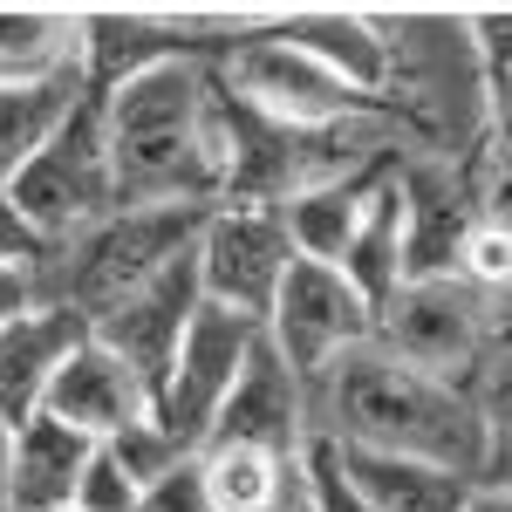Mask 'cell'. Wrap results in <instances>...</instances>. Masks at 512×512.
Listing matches in <instances>:
<instances>
[{
    "mask_svg": "<svg viewBox=\"0 0 512 512\" xmlns=\"http://www.w3.org/2000/svg\"><path fill=\"white\" fill-rule=\"evenodd\" d=\"M308 417H315V444L390 451V458H424V465L485 478V424H478L472 383L431 376L390 355L376 335L335 355L321 376H308Z\"/></svg>",
    "mask_w": 512,
    "mask_h": 512,
    "instance_id": "cell-1",
    "label": "cell"
},
{
    "mask_svg": "<svg viewBox=\"0 0 512 512\" xmlns=\"http://www.w3.org/2000/svg\"><path fill=\"white\" fill-rule=\"evenodd\" d=\"M376 35H383V89H376V117L390 123L403 158L431 164H485V130H492V82L472 41V7H369Z\"/></svg>",
    "mask_w": 512,
    "mask_h": 512,
    "instance_id": "cell-2",
    "label": "cell"
},
{
    "mask_svg": "<svg viewBox=\"0 0 512 512\" xmlns=\"http://www.w3.org/2000/svg\"><path fill=\"white\" fill-rule=\"evenodd\" d=\"M103 103L110 123V178L117 212L158 205H219V151H212V69L164 62L123 82Z\"/></svg>",
    "mask_w": 512,
    "mask_h": 512,
    "instance_id": "cell-3",
    "label": "cell"
},
{
    "mask_svg": "<svg viewBox=\"0 0 512 512\" xmlns=\"http://www.w3.org/2000/svg\"><path fill=\"white\" fill-rule=\"evenodd\" d=\"M212 205H158V212H110L96 219L89 233H76L69 246H55L41 260V301H62L76 308L89 328L103 315H117L137 287L185 260L198 246V226H205Z\"/></svg>",
    "mask_w": 512,
    "mask_h": 512,
    "instance_id": "cell-4",
    "label": "cell"
},
{
    "mask_svg": "<svg viewBox=\"0 0 512 512\" xmlns=\"http://www.w3.org/2000/svg\"><path fill=\"white\" fill-rule=\"evenodd\" d=\"M7 192H14L21 219L41 233L48 253L69 246L76 233H89L96 219H110L117 212V178H110V123H103V103L82 96V110L55 130V144Z\"/></svg>",
    "mask_w": 512,
    "mask_h": 512,
    "instance_id": "cell-5",
    "label": "cell"
},
{
    "mask_svg": "<svg viewBox=\"0 0 512 512\" xmlns=\"http://www.w3.org/2000/svg\"><path fill=\"white\" fill-rule=\"evenodd\" d=\"M376 342L431 376L472 383L492 362V301H478L458 274H417L376 308Z\"/></svg>",
    "mask_w": 512,
    "mask_h": 512,
    "instance_id": "cell-6",
    "label": "cell"
},
{
    "mask_svg": "<svg viewBox=\"0 0 512 512\" xmlns=\"http://www.w3.org/2000/svg\"><path fill=\"white\" fill-rule=\"evenodd\" d=\"M212 76L226 82V96H239L246 110L287 123V130H321V123H335V117L369 110V96H355L349 82L328 76L308 48H294V41L280 35L274 14H267V28H253V35L239 41Z\"/></svg>",
    "mask_w": 512,
    "mask_h": 512,
    "instance_id": "cell-7",
    "label": "cell"
},
{
    "mask_svg": "<svg viewBox=\"0 0 512 512\" xmlns=\"http://www.w3.org/2000/svg\"><path fill=\"white\" fill-rule=\"evenodd\" d=\"M267 342V328L253 315H233V308H198V321L185 328V349L171 362V376H164L158 390V424L185 451H205L212 444V424H219V410H226V396L239 390V376H246V362L253 349Z\"/></svg>",
    "mask_w": 512,
    "mask_h": 512,
    "instance_id": "cell-8",
    "label": "cell"
},
{
    "mask_svg": "<svg viewBox=\"0 0 512 512\" xmlns=\"http://www.w3.org/2000/svg\"><path fill=\"white\" fill-rule=\"evenodd\" d=\"M198 287L212 308H233V315L267 321L287 267L301 260L294 239H287V219L267 212V205H212L205 226H198Z\"/></svg>",
    "mask_w": 512,
    "mask_h": 512,
    "instance_id": "cell-9",
    "label": "cell"
},
{
    "mask_svg": "<svg viewBox=\"0 0 512 512\" xmlns=\"http://www.w3.org/2000/svg\"><path fill=\"white\" fill-rule=\"evenodd\" d=\"M260 328H267V342H274L301 376H321L335 355H349L355 342L376 335V308L355 294V280L342 274V267H328V260H294Z\"/></svg>",
    "mask_w": 512,
    "mask_h": 512,
    "instance_id": "cell-10",
    "label": "cell"
},
{
    "mask_svg": "<svg viewBox=\"0 0 512 512\" xmlns=\"http://www.w3.org/2000/svg\"><path fill=\"white\" fill-rule=\"evenodd\" d=\"M198 308H205V287H198V260L185 253V260H171L151 287H137L117 315L96 321V342L117 349L123 362L151 383V396H158L164 376H171V362H178V349H185V328L198 321Z\"/></svg>",
    "mask_w": 512,
    "mask_h": 512,
    "instance_id": "cell-11",
    "label": "cell"
},
{
    "mask_svg": "<svg viewBox=\"0 0 512 512\" xmlns=\"http://www.w3.org/2000/svg\"><path fill=\"white\" fill-rule=\"evenodd\" d=\"M212 444H260V451H280V458H301L315 444V417H308V376L274 349L260 342L239 390L226 396L219 424H212Z\"/></svg>",
    "mask_w": 512,
    "mask_h": 512,
    "instance_id": "cell-12",
    "label": "cell"
},
{
    "mask_svg": "<svg viewBox=\"0 0 512 512\" xmlns=\"http://www.w3.org/2000/svg\"><path fill=\"white\" fill-rule=\"evenodd\" d=\"M164 62H198L185 14H151V7H82V82L89 96H110L123 82L151 76Z\"/></svg>",
    "mask_w": 512,
    "mask_h": 512,
    "instance_id": "cell-13",
    "label": "cell"
},
{
    "mask_svg": "<svg viewBox=\"0 0 512 512\" xmlns=\"http://www.w3.org/2000/svg\"><path fill=\"white\" fill-rule=\"evenodd\" d=\"M151 410H158L151 383H144L117 349H103L96 335L69 355V369L55 376V390H48V403H41V417H55V424H69V431L96 437V444H110L117 431H130V424L151 417Z\"/></svg>",
    "mask_w": 512,
    "mask_h": 512,
    "instance_id": "cell-14",
    "label": "cell"
},
{
    "mask_svg": "<svg viewBox=\"0 0 512 512\" xmlns=\"http://www.w3.org/2000/svg\"><path fill=\"white\" fill-rule=\"evenodd\" d=\"M403 205H410V280L417 274H458L465 233L485 212L478 192V164H431L403 158Z\"/></svg>",
    "mask_w": 512,
    "mask_h": 512,
    "instance_id": "cell-15",
    "label": "cell"
},
{
    "mask_svg": "<svg viewBox=\"0 0 512 512\" xmlns=\"http://www.w3.org/2000/svg\"><path fill=\"white\" fill-rule=\"evenodd\" d=\"M89 335H96V328H89L76 308H62V301H41V308H28L21 321L0 328V417H7L14 431H21L28 417H41L55 376L69 369V355H76Z\"/></svg>",
    "mask_w": 512,
    "mask_h": 512,
    "instance_id": "cell-16",
    "label": "cell"
},
{
    "mask_svg": "<svg viewBox=\"0 0 512 512\" xmlns=\"http://www.w3.org/2000/svg\"><path fill=\"white\" fill-rule=\"evenodd\" d=\"M96 458V437L69 431L55 417H28L14 437V478H7V512H76V485Z\"/></svg>",
    "mask_w": 512,
    "mask_h": 512,
    "instance_id": "cell-17",
    "label": "cell"
},
{
    "mask_svg": "<svg viewBox=\"0 0 512 512\" xmlns=\"http://www.w3.org/2000/svg\"><path fill=\"white\" fill-rule=\"evenodd\" d=\"M274 28L294 48H308L328 76H342L355 96L376 103L390 55H383V35H376V14L369 7H294V14H274Z\"/></svg>",
    "mask_w": 512,
    "mask_h": 512,
    "instance_id": "cell-18",
    "label": "cell"
},
{
    "mask_svg": "<svg viewBox=\"0 0 512 512\" xmlns=\"http://www.w3.org/2000/svg\"><path fill=\"white\" fill-rule=\"evenodd\" d=\"M349 485L369 499V512H465L478 478L451 472V465H424V458H390V451H342L328 444Z\"/></svg>",
    "mask_w": 512,
    "mask_h": 512,
    "instance_id": "cell-19",
    "label": "cell"
},
{
    "mask_svg": "<svg viewBox=\"0 0 512 512\" xmlns=\"http://www.w3.org/2000/svg\"><path fill=\"white\" fill-rule=\"evenodd\" d=\"M342 274L355 280V294L369 308H383L396 287L410 280V205H403V164L390 178H376L362 198V226H355L349 253H342Z\"/></svg>",
    "mask_w": 512,
    "mask_h": 512,
    "instance_id": "cell-20",
    "label": "cell"
},
{
    "mask_svg": "<svg viewBox=\"0 0 512 512\" xmlns=\"http://www.w3.org/2000/svg\"><path fill=\"white\" fill-rule=\"evenodd\" d=\"M82 96H89L82 69L55 82H0V192L55 144V130L82 110Z\"/></svg>",
    "mask_w": 512,
    "mask_h": 512,
    "instance_id": "cell-21",
    "label": "cell"
},
{
    "mask_svg": "<svg viewBox=\"0 0 512 512\" xmlns=\"http://www.w3.org/2000/svg\"><path fill=\"white\" fill-rule=\"evenodd\" d=\"M82 69V7H0V82H55Z\"/></svg>",
    "mask_w": 512,
    "mask_h": 512,
    "instance_id": "cell-22",
    "label": "cell"
},
{
    "mask_svg": "<svg viewBox=\"0 0 512 512\" xmlns=\"http://www.w3.org/2000/svg\"><path fill=\"white\" fill-rule=\"evenodd\" d=\"M301 458H280V451H260V444H205L198 451L219 512H287L301 499Z\"/></svg>",
    "mask_w": 512,
    "mask_h": 512,
    "instance_id": "cell-23",
    "label": "cell"
},
{
    "mask_svg": "<svg viewBox=\"0 0 512 512\" xmlns=\"http://www.w3.org/2000/svg\"><path fill=\"white\" fill-rule=\"evenodd\" d=\"M383 178H390V171H383ZM362 198H369V185H315V192L287 198L280 219H287L294 253H301V260H328V267H342L355 226H362Z\"/></svg>",
    "mask_w": 512,
    "mask_h": 512,
    "instance_id": "cell-24",
    "label": "cell"
},
{
    "mask_svg": "<svg viewBox=\"0 0 512 512\" xmlns=\"http://www.w3.org/2000/svg\"><path fill=\"white\" fill-rule=\"evenodd\" d=\"M478 424H485V485H512V349H499L472 376Z\"/></svg>",
    "mask_w": 512,
    "mask_h": 512,
    "instance_id": "cell-25",
    "label": "cell"
},
{
    "mask_svg": "<svg viewBox=\"0 0 512 512\" xmlns=\"http://www.w3.org/2000/svg\"><path fill=\"white\" fill-rule=\"evenodd\" d=\"M110 451H117V465L137 478V485H158L164 472H178L185 458H198V451H185V444L158 424V410H151V417H137L130 431H117V437H110Z\"/></svg>",
    "mask_w": 512,
    "mask_h": 512,
    "instance_id": "cell-26",
    "label": "cell"
},
{
    "mask_svg": "<svg viewBox=\"0 0 512 512\" xmlns=\"http://www.w3.org/2000/svg\"><path fill=\"white\" fill-rule=\"evenodd\" d=\"M137 478L117 465V451L110 444H96V458H89V472L76 485V512H137Z\"/></svg>",
    "mask_w": 512,
    "mask_h": 512,
    "instance_id": "cell-27",
    "label": "cell"
},
{
    "mask_svg": "<svg viewBox=\"0 0 512 512\" xmlns=\"http://www.w3.org/2000/svg\"><path fill=\"white\" fill-rule=\"evenodd\" d=\"M301 492H308L315 512H369V499L349 485V472L335 465L328 444H308V458H301Z\"/></svg>",
    "mask_w": 512,
    "mask_h": 512,
    "instance_id": "cell-28",
    "label": "cell"
},
{
    "mask_svg": "<svg viewBox=\"0 0 512 512\" xmlns=\"http://www.w3.org/2000/svg\"><path fill=\"white\" fill-rule=\"evenodd\" d=\"M137 512H219L212 506V485H205V465L185 458L178 472H164L158 485L137 492Z\"/></svg>",
    "mask_w": 512,
    "mask_h": 512,
    "instance_id": "cell-29",
    "label": "cell"
},
{
    "mask_svg": "<svg viewBox=\"0 0 512 512\" xmlns=\"http://www.w3.org/2000/svg\"><path fill=\"white\" fill-rule=\"evenodd\" d=\"M48 260V246H41V233L21 219V205H14V192H0V267H41Z\"/></svg>",
    "mask_w": 512,
    "mask_h": 512,
    "instance_id": "cell-30",
    "label": "cell"
},
{
    "mask_svg": "<svg viewBox=\"0 0 512 512\" xmlns=\"http://www.w3.org/2000/svg\"><path fill=\"white\" fill-rule=\"evenodd\" d=\"M41 308V267H0V328Z\"/></svg>",
    "mask_w": 512,
    "mask_h": 512,
    "instance_id": "cell-31",
    "label": "cell"
},
{
    "mask_svg": "<svg viewBox=\"0 0 512 512\" xmlns=\"http://www.w3.org/2000/svg\"><path fill=\"white\" fill-rule=\"evenodd\" d=\"M465 512H512V485H485V478H478V492L465 499Z\"/></svg>",
    "mask_w": 512,
    "mask_h": 512,
    "instance_id": "cell-32",
    "label": "cell"
},
{
    "mask_svg": "<svg viewBox=\"0 0 512 512\" xmlns=\"http://www.w3.org/2000/svg\"><path fill=\"white\" fill-rule=\"evenodd\" d=\"M14 424H7V417H0V506H7V478H14Z\"/></svg>",
    "mask_w": 512,
    "mask_h": 512,
    "instance_id": "cell-33",
    "label": "cell"
},
{
    "mask_svg": "<svg viewBox=\"0 0 512 512\" xmlns=\"http://www.w3.org/2000/svg\"><path fill=\"white\" fill-rule=\"evenodd\" d=\"M294 512H315V506H308V492H301V506H294Z\"/></svg>",
    "mask_w": 512,
    "mask_h": 512,
    "instance_id": "cell-34",
    "label": "cell"
},
{
    "mask_svg": "<svg viewBox=\"0 0 512 512\" xmlns=\"http://www.w3.org/2000/svg\"><path fill=\"white\" fill-rule=\"evenodd\" d=\"M294 506H301V499H294ZM294 506H287V512H294Z\"/></svg>",
    "mask_w": 512,
    "mask_h": 512,
    "instance_id": "cell-35",
    "label": "cell"
},
{
    "mask_svg": "<svg viewBox=\"0 0 512 512\" xmlns=\"http://www.w3.org/2000/svg\"><path fill=\"white\" fill-rule=\"evenodd\" d=\"M0 512H7V506H0Z\"/></svg>",
    "mask_w": 512,
    "mask_h": 512,
    "instance_id": "cell-36",
    "label": "cell"
}]
</instances>
